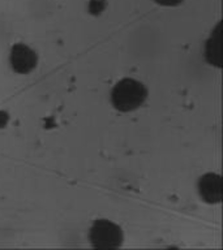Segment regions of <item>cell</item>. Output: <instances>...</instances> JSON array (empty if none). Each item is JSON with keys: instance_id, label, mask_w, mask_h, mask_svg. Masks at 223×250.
Listing matches in <instances>:
<instances>
[{"instance_id": "6da1fadb", "label": "cell", "mask_w": 223, "mask_h": 250, "mask_svg": "<svg viewBox=\"0 0 223 250\" xmlns=\"http://www.w3.org/2000/svg\"><path fill=\"white\" fill-rule=\"evenodd\" d=\"M148 97V90L140 81L133 78H123L113 86L111 102L117 111L131 112L142 105Z\"/></svg>"}, {"instance_id": "7a4b0ae2", "label": "cell", "mask_w": 223, "mask_h": 250, "mask_svg": "<svg viewBox=\"0 0 223 250\" xmlns=\"http://www.w3.org/2000/svg\"><path fill=\"white\" fill-rule=\"evenodd\" d=\"M89 238L95 249H119L123 244V232L117 224L106 219H101L93 224Z\"/></svg>"}, {"instance_id": "3957f363", "label": "cell", "mask_w": 223, "mask_h": 250, "mask_svg": "<svg viewBox=\"0 0 223 250\" xmlns=\"http://www.w3.org/2000/svg\"><path fill=\"white\" fill-rule=\"evenodd\" d=\"M9 62H11L12 69L15 72L20 74H27L35 69L38 58L30 47L19 43L11 48Z\"/></svg>"}, {"instance_id": "277c9868", "label": "cell", "mask_w": 223, "mask_h": 250, "mask_svg": "<svg viewBox=\"0 0 223 250\" xmlns=\"http://www.w3.org/2000/svg\"><path fill=\"white\" fill-rule=\"evenodd\" d=\"M201 198L207 203H218L222 199V180L215 173H206L199 181Z\"/></svg>"}, {"instance_id": "5b68a950", "label": "cell", "mask_w": 223, "mask_h": 250, "mask_svg": "<svg viewBox=\"0 0 223 250\" xmlns=\"http://www.w3.org/2000/svg\"><path fill=\"white\" fill-rule=\"evenodd\" d=\"M206 58L211 64L221 66V23H218L214 34L207 41Z\"/></svg>"}, {"instance_id": "8992f818", "label": "cell", "mask_w": 223, "mask_h": 250, "mask_svg": "<svg viewBox=\"0 0 223 250\" xmlns=\"http://www.w3.org/2000/svg\"><path fill=\"white\" fill-rule=\"evenodd\" d=\"M156 1L164 7H175V5H179L183 0H156Z\"/></svg>"}, {"instance_id": "52a82bcc", "label": "cell", "mask_w": 223, "mask_h": 250, "mask_svg": "<svg viewBox=\"0 0 223 250\" xmlns=\"http://www.w3.org/2000/svg\"><path fill=\"white\" fill-rule=\"evenodd\" d=\"M8 123V115L7 112H4V111H0V128H3Z\"/></svg>"}]
</instances>
